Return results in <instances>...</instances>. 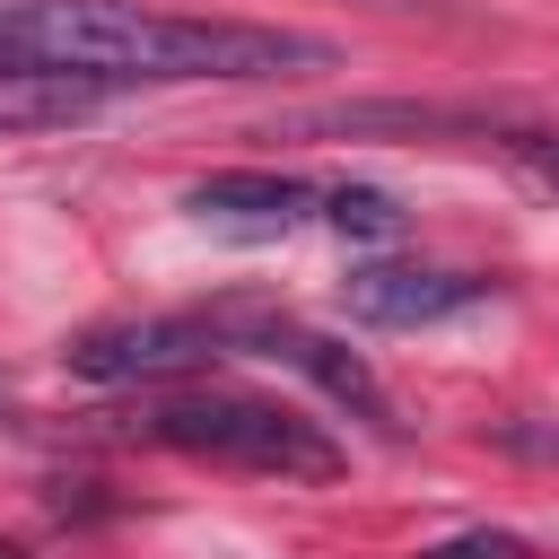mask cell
<instances>
[{"label": "cell", "instance_id": "1", "mask_svg": "<svg viewBox=\"0 0 559 559\" xmlns=\"http://www.w3.org/2000/svg\"><path fill=\"white\" fill-rule=\"evenodd\" d=\"M332 44L253 17H175L140 0H0V70L79 87H183V79H280L323 70Z\"/></svg>", "mask_w": 559, "mask_h": 559}, {"label": "cell", "instance_id": "2", "mask_svg": "<svg viewBox=\"0 0 559 559\" xmlns=\"http://www.w3.org/2000/svg\"><path fill=\"white\" fill-rule=\"evenodd\" d=\"M148 437L175 454L227 463V472H271V480H341V463H349L314 419L253 402V393H166L148 411Z\"/></svg>", "mask_w": 559, "mask_h": 559}, {"label": "cell", "instance_id": "3", "mask_svg": "<svg viewBox=\"0 0 559 559\" xmlns=\"http://www.w3.org/2000/svg\"><path fill=\"white\" fill-rule=\"evenodd\" d=\"M218 349H227L218 323L148 314V323H96V332H79L61 358H70V376H87V384H157V376H201Z\"/></svg>", "mask_w": 559, "mask_h": 559}, {"label": "cell", "instance_id": "4", "mask_svg": "<svg viewBox=\"0 0 559 559\" xmlns=\"http://www.w3.org/2000/svg\"><path fill=\"white\" fill-rule=\"evenodd\" d=\"M183 210L218 236H297L323 218V183H297V175H262V166H236V175H210L183 192Z\"/></svg>", "mask_w": 559, "mask_h": 559}, {"label": "cell", "instance_id": "5", "mask_svg": "<svg viewBox=\"0 0 559 559\" xmlns=\"http://www.w3.org/2000/svg\"><path fill=\"white\" fill-rule=\"evenodd\" d=\"M480 288H489V280H472V271L367 262V271H349V280H341V306H349L358 323H376V332H419V323H445V314L480 306Z\"/></svg>", "mask_w": 559, "mask_h": 559}, {"label": "cell", "instance_id": "6", "mask_svg": "<svg viewBox=\"0 0 559 559\" xmlns=\"http://www.w3.org/2000/svg\"><path fill=\"white\" fill-rule=\"evenodd\" d=\"M253 341H262L271 358L306 367V376H314V384H323L332 402H349L358 419H384V384H376V376H367V367H358V358H349L341 341H314V332H297V323H262Z\"/></svg>", "mask_w": 559, "mask_h": 559}, {"label": "cell", "instance_id": "7", "mask_svg": "<svg viewBox=\"0 0 559 559\" xmlns=\"http://www.w3.org/2000/svg\"><path fill=\"white\" fill-rule=\"evenodd\" d=\"M105 87H79V79H26V70H0V131H35V122H70L87 114Z\"/></svg>", "mask_w": 559, "mask_h": 559}, {"label": "cell", "instance_id": "8", "mask_svg": "<svg viewBox=\"0 0 559 559\" xmlns=\"http://www.w3.org/2000/svg\"><path fill=\"white\" fill-rule=\"evenodd\" d=\"M323 227H341V236H402V201L393 192H376V183H332L323 192Z\"/></svg>", "mask_w": 559, "mask_h": 559}, {"label": "cell", "instance_id": "9", "mask_svg": "<svg viewBox=\"0 0 559 559\" xmlns=\"http://www.w3.org/2000/svg\"><path fill=\"white\" fill-rule=\"evenodd\" d=\"M489 140L542 183V192H559V131H515V122H489Z\"/></svg>", "mask_w": 559, "mask_h": 559}, {"label": "cell", "instance_id": "10", "mask_svg": "<svg viewBox=\"0 0 559 559\" xmlns=\"http://www.w3.org/2000/svg\"><path fill=\"white\" fill-rule=\"evenodd\" d=\"M419 559H533L515 533H463V542H437V550H419Z\"/></svg>", "mask_w": 559, "mask_h": 559}]
</instances>
